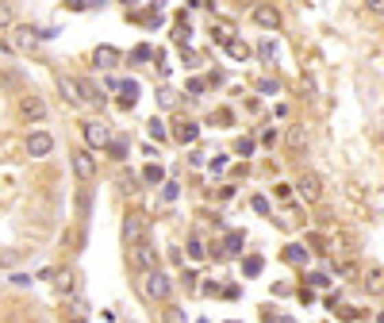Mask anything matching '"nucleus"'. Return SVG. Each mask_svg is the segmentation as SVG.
<instances>
[{
  "label": "nucleus",
  "instance_id": "nucleus-5",
  "mask_svg": "<svg viewBox=\"0 0 384 323\" xmlns=\"http://www.w3.org/2000/svg\"><path fill=\"white\" fill-rule=\"evenodd\" d=\"M54 150V135L50 131H31L27 135V154L31 158H47Z\"/></svg>",
  "mask_w": 384,
  "mask_h": 323
},
{
  "label": "nucleus",
  "instance_id": "nucleus-25",
  "mask_svg": "<svg viewBox=\"0 0 384 323\" xmlns=\"http://www.w3.org/2000/svg\"><path fill=\"white\" fill-rule=\"evenodd\" d=\"M12 16H16V12H12V4H0V27H8Z\"/></svg>",
  "mask_w": 384,
  "mask_h": 323
},
{
  "label": "nucleus",
  "instance_id": "nucleus-7",
  "mask_svg": "<svg viewBox=\"0 0 384 323\" xmlns=\"http://www.w3.org/2000/svg\"><path fill=\"white\" fill-rule=\"evenodd\" d=\"M296 189H300V196H304L307 204H315L319 196H323V181H319L315 174H304V177L296 181Z\"/></svg>",
  "mask_w": 384,
  "mask_h": 323
},
{
  "label": "nucleus",
  "instance_id": "nucleus-27",
  "mask_svg": "<svg viewBox=\"0 0 384 323\" xmlns=\"http://www.w3.org/2000/svg\"><path fill=\"white\" fill-rule=\"evenodd\" d=\"M235 150H239V154H254V143H250V139H239V143H235Z\"/></svg>",
  "mask_w": 384,
  "mask_h": 323
},
{
  "label": "nucleus",
  "instance_id": "nucleus-8",
  "mask_svg": "<svg viewBox=\"0 0 384 323\" xmlns=\"http://www.w3.org/2000/svg\"><path fill=\"white\" fill-rule=\"evenodd\" d=\"M254 23H258V27L277 31L280 27V12L273 8V4H258V8H254Z\"/></svg>",
  "mask_w": 384,
  "mask_h": 323
},
{
  "label": "nucleus",
  "instance_id": "nucleus-26",
  "mask_svg": "<svg viewBox=\"0 0 384 323\" xmlns=\"http://www.w3.org/2000/svg\"><path fill=\"white\" fill-rule=\"evenodd\" d=\"M146 128H150V135H154V139H165V128H162V119H150Z\"/></svg>",
  "mask_w": 384,
  "mask_h": 323
},
{
  "label": "nucleus",
  "instance_id": "nucleus-15",
  "mask_svg": "<svg viewBox=\"0 0 384 323\" xmlns=\"http://www.w3.org/2000/svg\"><path fill=\"white\" fill-rule=\"evenodd\" d=\"M143 185H150V189H154V185H165V169L158 166V162L143 169Z\"/></svg>",
  "mask_w": 384,
  "mask_h": 323
},
{
  "label": "nucleus",
  "instance_id": "nucleus-23",
  "mask_svg": "<svg viewBox=\"0 0 384 323\" xmlns=\"http://www.w3.org/2000/svg\"><path fill=\"white\" fill-rule=\"evenodd\" d=\"M162 200H177V181H165L162 185Z\"/></svg>",
  "mask_w": 384,
  "mask_h": 323
},
{
  "label": "nucleus",
  "instance_id": "nucleus-24",
  "mask_svg": "<svg viewBox=\"0 0 384 323\" xmlns=\"http://www.w3.org/2000/svg\"><path fill=\"white\" fill-rule=\"evenodd\" d=\"M62 323H85V315H77L73 308H62Z\"/></svg>",
  "mask_w": 384,
  "mask_h": 323
},
{
  "label": "nucleus",
  "instance_id": "nucleus-11",
  "mask_svg": "<svg viewBox=\"0 0 384 323\" xmlns=\"http://www.w3.org/2000/svg\"><path fill=\"white\" fill-rule=\"evenodd\" d=\"M173 135H177V143H196V139H200V123H192V119H181Z\"/></svg>",
  "mask_w": 384,
  "mask_h": 323
},
{
  "label": "nucleus",
  "instance_id": "nucleus-29",
  "mask_svg": "<svg viewBox=\"0 0 384 323\" xmlns=\"http://www.w3.org/2000/svg\"><path fill=\"white\" fill-rule=\"evenodd\" d=\"M189 254H192V258H204V246H200V239H192V243H189Z\"/></svg>",
  "mask_w": 384,
  "mask_h": 323
},
{
  "label": "nucleus",
  "instance_id": "nucleus-4",
  "mask_svg": "<svg viewBox=\"0 0 384 323\" xmlns=\"http://www.w3.org/2000/svg\"><path fill=\"white\" fill-rule=\"evenodd\" d=\"M169 293H173V281L162 270H150V274H146V296H150V300H169Z\"/></svg>",
  "mask_w": 384,
  "mask_h": 323
},
{
  "label": "nucleus",
  "instance_id": "nucleus-28",
  "mask_svg": "<svg viewBox=\"0 0 384 323\" xmlns=\"http://www.w3.org/2000/svg\"><path fill=\"white\" fill-rule=\"evenodd\" d=\"M189 93H192V97H200V93H204V81L192 77V81H189Z\"/></svg>",
  "mask_w": 384,
  "mask_h": 323
},
{
  "label": "nucleus",
  "instance_id": "nucleus-3",
  "mask_svg": "<svg viewBox=\"0 0 384 323\" xmlns=\"http://www.w3.org/2000/svg\"><path fill=\"white\" fill-rule=\"evenodd\" d=\"M146 239V219L139 212H131V215H123V246H139Z\"/></svg>",
  "mask_w": 384,
  "mask_h": 323
},
{
  "label": "nucleus",
  "instance_id": "nucleus-16",
  "mask_svg": "<svg viewBox=\"0 0 384 323\" xmlns=\"http://www.w3.org/2000/svg\"><path fill=\"white\" fill-rule=\"evenodd\" d=\"M162 323H189V315H184V308H181V304H165Z\"/></svg>",
  "mask_w": 384,
  "mask_h": 323
},
{
  "label": "nucleus",
  "instance_id": "nucleus-12",
  "mask_svg": "<svg viewBox=\"0 0 384 323\" xmlns=\"http://www.w3.org/2000/svg\"><path fill=\"white\" fill-rule=\"evenodd\" d=\"M134 104H139V81L127 77L123 88H119V108H134Z\"/></svg>",
  "mask_w": 384,
  "mask_h": 323
},
{
  "label": "nucleus",
  "instance_id": "nucleus-22",
  "mask_svg": "<svg viewBox=\"0 0 384 323\" xmlns=\"http://www.w3.org/2000/svg\"><path fill=\"white\" fill-rule=\"evenodd\" d=\"M285 258H288V262H304V246H288V250H285Z\"/></svg>",
  "mask_w": 384,
  "mask_h": 323
},
{
  "label": "nucleus",
  "instance_id": "nucleus-14",
  "mask_svg": "<svg viewBox=\"0 0 384 323\" xmlns=\"http://www.w3.org/2000/svg\"><path fill=\"white\" fill-rule=\"evenodd\" d=\"M54 277H58V293H62V296L77 293V274H73V270H62V274H54Z\"/></svg>",
  "mask_w": 384,
  "mask_h": 323
},
{
  "label": "nucleus",
  "instance_id": "nucleus-21",
  "mask_svg": "<svg viewBox=\"0 0 384 323\" xmlns=\"http://www.w3.org/2000/svg\"><path fill=\"white\" fill-rule=\"evenodd\" d=\"M261 58H265V62H273V58H277V43H273V39H265V43H261Z\"/></svg>",
  "mask_w": 384,
  "mask_h": 323
},
{
  "label": "nucleus",
  "instance_id": "nucleus-20",
  "mask_svg": "<svg viewBox=\"0 0 384 323\" xmlns=\"http://www.w3.org/2000/svg\"><path fill=\"white\" fill-rule=\"evenodd\" d=\"M108 150H112L119 162H123V158H127V139H112V143H108Z\"/></svg>",
  "mask_w": 384,
  "mask_h": 323
},
{
  "label": "nucleus",
  "instance_id": "nucleus-13",
  "mask_svg": "<svg viewBox=\"0 0 384 323\" xmlns=\"http://www.w3.org/2000/svg\"><path fill=\"white\" fill-rule=\"evenodd\" d=\"M58 88H62V97H66L69 104H81V88H77L73 77H62V73H58Z\"/></svg>",
  "mask_w": 384,
  "mask_h": 323
},
{
  "label": "nucleus",
  "instance_id": "nucleus-18",
  "mask_svg": "<svg viewBox=\"0 0 384 323\" xmlns=\"http://www.w3.org/2000/svg\"><path fill=\"white\" fill-rule=\"evenodd\" d=\"M261 265H265V262H261L258 254H250L246 262H242V274H246V277H258V274H261Z\"/></svg>",
  "mask_w": 384,
  "mask_h": 323
},
{
  "label": "nucleus",
  "instance_id": "nucleus-1",
  "mask_svg": "<svg viewBox=\"0 0 384 323\" xmlns=\"http://www.w3.org/2000/svg\"><path fill=\"white\" fill-rule=\"evenodd\" d=\"M81 135H85V143L93 150H100V147H108V143H112V131H108V123H100V119H81Z\"/></svg>",
  "mask_w": 384,
  "mask_h": 323
},
{
  "label": "nucleus",
  "instance_id": "nucleus-10",
  "mask_svg": "<svg viewBox=\"0 0 384 323\" xmlns=\"http://www.w3.org/2000/svg\"><path fill=\"white\" fill-rule=\"evenodd\" d=\"M93 66H96V69L119 66V50H115V47H96V50H93Z\"/></svg>",
  "mask_w": 384,
  "mask_h": 323
},
{
  "label": "nucleus",
  "instance_id": "nucleus-17",
  "mask_svg": "<svg viewBox=\"0 0 384 323\" xmlns=\"http://www.w3.org/2000/svg\"><path fill=\"white\" fill-rule=\"evenodd\" d=\"M242 243H246V239H242V231H230L227 243H223V254H242Z\"/></svg>",
  "mask_w": 384,
  "mask_h": 323
},
{
  "label": "nucleus",
  "instance_id": "nucleus-19",
  "mask_svg": "<svg viewBox=\"0 0 384 323\" xmlns=\"http://www.w3.org/2000/svg\"><path fill=\"white\" fill-rule=\"evenodd\" d=\"M227 50H230V58H250V47H246V43H239V39H230Z\"/></svg>",
  "mask_w": 384,
  "mask_h": 323
},
{
  "label": "nucleus",
  "instance_id": "nucleus-9",
  "mask_svg": "<svg viewBox=\"0 0 384 323\" xmlns=\"http://www.w3.org/2000/svg\"><path fill=\"white\" fill-rule=\"evenodd\" d=\"M285 143H288V150H307V143H311V135H307V128L304 123H292V128L285 131Z\"/></svg>",
  "mask_w": 384,
  "mask_h": 323
},
{
  "label": "nucleus",
  "instance_id": "nucleus-30",
  "mask_svg": "<svg viewBox=\"0 0 384 323\" xmlns=\"http://www.w3.org/2000/svg\"><path fill=\"white\" fill-rule=\"evenodd\" d=\"M254 208H258V212L265 215V212H269V200H265V196H254Z\"/></svg>",
  "mask_w": 384,
  "mask_h": 323
},
{
  "label": "nucleus",
  "instance_id": "nucleus-2",
  "mask_svg": "<svg viewBox=\"0 0 384 323\" xmlns=\"http://www.w3.org/2000/svg\"><path fill=\"white\" fill-rule=\"evenodd\" d=\"M19 116L31 119V123L47 119V100L38 97V93H23V97H19Z\"/></svg>",
  "mask_w": 384,
  "mask_h": 323
},
{
  "label": "nucleus",
  "instance_id": "nucleus-6",
  "mask_svg": "<svg viewBox=\"0 0 384 323\" xmlns=\"http://www.w3.org/2000/svg\"><path fill=\"white\" fill-rule=\"evenodd\" d=\"M73 174H77V181H93V177H96L93 150H77V154H73Z\"/></svg>",
  "mask_w": 384,
  "mask_h": 323
}]
</instances>
